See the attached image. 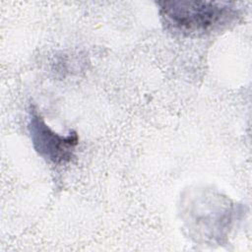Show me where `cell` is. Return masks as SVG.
Returning <instances> with one entry per match:
<instances>
[{"label":"cell","mask_w":252,"mask_h":252,"mask_svg":"<svg viewBox=\"0 0 252 252\" xmlns=\"http://www.w3.org/2000/svg\"><path fill=\"white\" fill-rule=\"evenodd\" d=\"M158 14L164 28L184 36H200L231 23L237 10L228 3L212 1H161Z\"/></svg>","instance_id":"obj_1"},{"label":"cell","mask_w":252,"mask_h":252,"mask_svg":"<svg viewBox=\"0 0 252 252\" xmlns=\"http://www.w3.org/2000/svg\"><path fill=\"white\" fill-rule=\"evenodd\" d=\"M29 131L33 149L47 161L59 165L73 158L79 143L78 134L75 131L66 136L55 133L33 107L30 110Z\"/></svg>","instance_id":"obj_2"}]
</instances>
